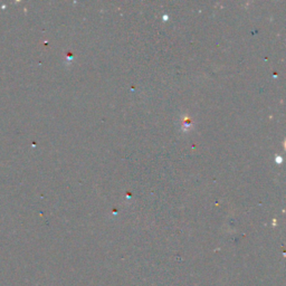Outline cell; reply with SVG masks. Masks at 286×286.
<instances>
[]
</instances>
